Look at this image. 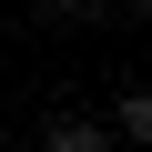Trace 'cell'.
Returning a JSON list of instances; mask_svg holds the SVG:
<instances>
[{"label":"cell","mask_w":152,"mask_h":152,"mask_svg":"<svg viewBox=\"0 0 152 152\" xmlns=\"http://www.w3.org/2000/svg\"><path fill=\"white\" fill-rule=\"evenodd\" d=\"M41 152H112V122H61Z\"/></svg>","instance_id":"obj_1"},{"label":"cell","mask_w":152,"mask_h":152,"mask_svg":"<svg viewBox=\"0 0 152 152\" xmlns=\"http://www.w3.org/2000/svg\"><path fill=\"white\" fill-rule=\"evenodd\" d=\"M112 142H152V91H132V102L112 112Z\"/></svg>","instance_id":"obj_2"},{"label":"cell","mask_w":152,"mask_h":152,"mask_svg":"<svg viewBox=\"0 0 152 152\" xmlns=\"http://www.w3.org/2000/svg\"><path fill=\"white\" fill-rule=\"evenodd\" d=\"M0 152H10V142H0Z\"/></svg>","instance_id":"obj_3"}]
</instances>
